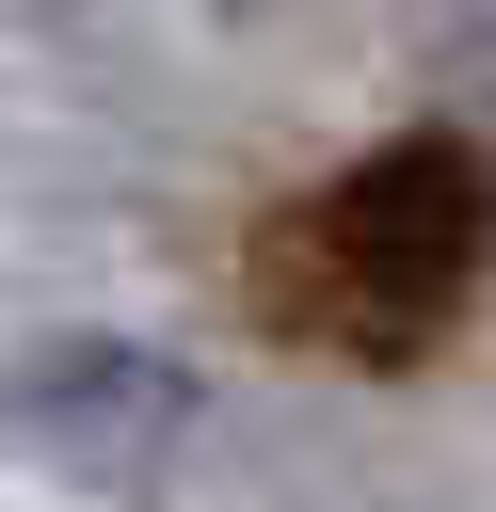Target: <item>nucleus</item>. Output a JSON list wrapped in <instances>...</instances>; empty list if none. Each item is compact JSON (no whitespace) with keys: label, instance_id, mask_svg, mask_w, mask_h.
<instances>
[{"label":"nucleus","instance_id":"f257e3e1","mask_svg":"<svg viewBox=\"0 0 496 512\" xmlns=\"http://www.w3.org/2000/svg\"><path fill=\"white\" fill-rule=\"evenodd\" d=\"M480 272H496V160L464 128H400V144L336 160L256 240V304L288 336H320V352H368V368L432 352Z\"/></svg>","mask_w":496,"mask_h":512},{"label":"nucleus","instance_id":"f03ea898","mask_svg":"<svg viewBox=\"0 0 496 512\" xmlns=\"http://www.w3.org/2000/svg\"><path fill=\"white\" fill-rule=\"evenodd\" d=\"M192 432H208V384L160 336H32V352H0V464H32V480L176 496Z\"/></svg>","mask_w":496,"mask_h":512}]
</instances>
